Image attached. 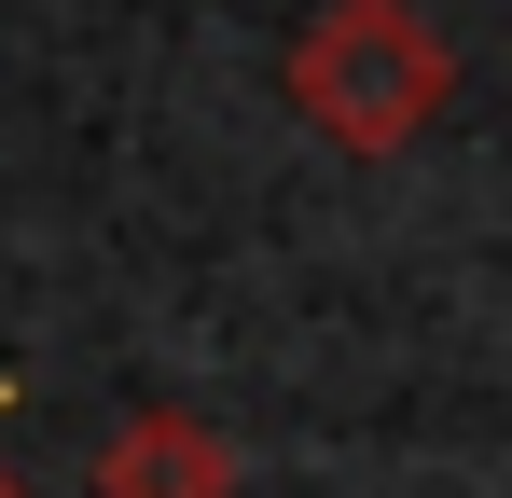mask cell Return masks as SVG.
I'll list each match as a JSON object with an SVG mask.
<instances>
[{
  "label": "cell",
  "mask_w": 512,
  "mask_h": 498,
  "mask_svg": "<svg viewBox=\"0 0 512 498\" xmlns=\"http://www.w3.org/2000/svg\"><path fill=\"white\" fill-rule=\"evenodd\" d=\"M443 97H457V56H443V28L416 0H333L291 42V111L333 153H402V139H429Z\"/></svg>",
  "instance_id": "cell-1"
},
{
  "label": "cell",
  "mask_w": 512,
  "mask_h": 498,
  "mask_svg": "<svg viewBox=\"0 0 512 498\" xmlns=\"http://www.w3.org/2000/svg\"><path fill=\"white\" fill-rule=\"evenodd\" d=\"M97 498H236V443L194 402H139L97 443Z\"/></svg>",
  "instance_id": "cell-2"
},
{
  "label": "cell",
  "mask_w": 512,
  "mask_h": 498,
  "mask_svg": "<svg viewBox=\"0 0 512 498\" xmlns=\"http://www.w3.org/2000/svg\"><path fill=\"white\" fill-rule=\"evenodd\" d=\"M0 498H28V485H14V471H0Z\"/></svg>",
  "instance_id": "cell-3"
}]
</instances>
